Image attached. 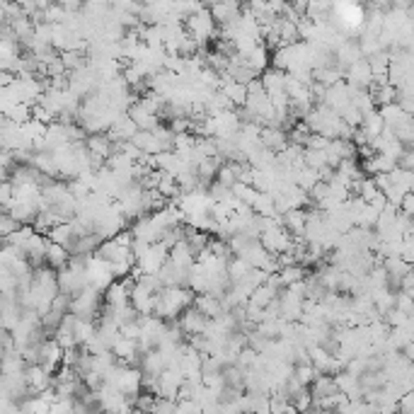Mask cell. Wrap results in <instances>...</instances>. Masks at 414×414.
I'll list each match as a JSON object with an SVG mask.
<instances>
[{
  "instance_id": "2",
  "label": "cell",
  "mask_w": 414,
  "mask_h": 414,
  "mask_svg": "<svg viewBox=\"0 0 414 414\" xmlns=\"http://www.w3.org/2000/svg\"><path fill=\"white\" fill-rule=\"evenodd\" d=\"M85 269H87V286L97 288V291H102V293L114 284V279H117L112 271V264H109L107 259H102L99 255L87 257Z\"/></svg>"
},
{
  "instance_id": "5",
  "label": "cell",
  "mask_w": 414,
  "mask_h": 414,
  "mask_svg": "<svg viewBox=\"0 0 414 414\" xmlns=\"http://www.w3.org/2000/svg\"><path fill=\"white\" fill-rule=\"evenodd\" d=\"M262 143L274 153H281V150L288 148V136L279 127H264L262 129Z\"/></svg>"
},
{
  "instance_id": "7",
  "label": "cell",
  "mask_w": 414,
  "mask_h": 414,
  "mask_svg": "<svg viewBox=\"0 0 414 414\" xmlns=\"http://www.w3.org/2000/svg\"><path fill=\"white\" fill-rule=\"evenodd\" d=\"M279 276H281V284H284V286H291V284H296V281H303V279H306V271H303L298 264H288V266H281V269H279Z\"/></svg>"
},
{
  "instance_id": "1",
  "label": "cell",
  "mask_w": 414,
  "mask_h": 414,
  "mask_svg": "<svg viewBox=\"0 0 414 414\" xmlns=\"http://www.w3.org/2000/svg\"><path fill=\"white\" fill-rule=\"evenodd\" d=\"M192 301V293L185 291L182 286H165L158 293V301H155V315L162 320H175L190 308Z\"/></svg>"
},
{
  "instance_id": "4",
  "label": "cell",
  "mask_w": 414,
  "mask_h": 414,
  "mask_svg": "<svg viewBox=\"0 0 414 414\" xmlns=\"http://www.w3.org/2000/svg\"><path fill=\"white\" fill-rule=\"evenodd\" d=\"M180 327L185 329V337H192V334H201L204 329L208 327V317L204 315V313L199 310L197 306L187 308V310L182 313V317H180Z\"/></svg>"
},
{
  "instance_id": "3",
  "label": "cell",
  "mask_w": 414,
  "mask_h": 414,
  "mask_svg": "<svg viewBox=\"0 0 414 414\" xmlns=\"http://www.w3.org/2000/svg\"><path fill=\"white\" fill-rule=\"evenodd\" d=\"M99 303H102V291L92 286H85L80 293H76L71 301V313L87 320H95L99 313Z\"/></svg>"
},
{
  "instance_id": "6",
  "label": "cell",
  "mask_w": 414,
  "mask_h": 414,
  "mask_svg": "<svg viewBox=\"0 0 414 414\" xmlns=\"http://www.w3.org/2000/svg\"><path fill=\"white\" fill-rule=\"evenodd\" d=\"M71 259H73L71 250H68L66 245L54 243V240H51V243H49V250H46V264L54 266V269L59 271V269H64V266H66Z\"/></svg>"
}]
</instances>
